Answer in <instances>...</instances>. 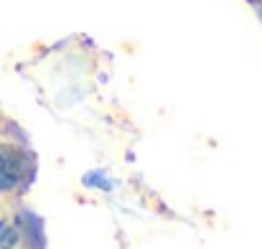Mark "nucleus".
<instances>
[{
  "label": "nucleus",
  "mask_w": 262,
  "mask_h": 249,
  "mask_svg": "<svg viewBox=\"0 0 262 249\" xmlns=\"http://www.w3.org/2000/svg\"><path fill=\"white\" fill-rule=\"evenodd\" d=\"M31 178H33L31 155L13 145H0V193L18 191Z\"/></svg>",
  "instance_id": "nucleus-1"
},
{
  "label": "nucleus",
  "mask_w": 262,
  "mask_h": 249,
  "mask_svg": "<svg viewBox=\"0 0 262 249\" xmlns=\"http://www.w3.org/2000/svg\"><path fill=\"white\" fill-rule=\"evenodd\" d=\"M18 244V229L10 221L0 219V249H15Z\"/></svg>",
  "instance_id": "nucleus-2"
},
{
  "label": "nucleus",
  "mask_w": 262,
  "mask_h": 249,
  "mask_svg": "<svg viewBox=\"0 0 262 249\" xmlns=\"http://www.w3.org/2000/svg\"><path fill=\"white\" fill-rule=\"evenodd\" d=\"M84 186H89V188H102V191H112L115 183L104 175V170H92V173L84 175Z\"/></svg>",
  "instance_id": "nucleus-3"
}]
</instances>
